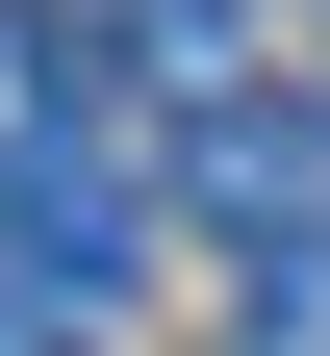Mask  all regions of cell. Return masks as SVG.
I'll return each mask as SVG.
<instances>
[{
    "instance_id": "obj_1",
    "label": "cell",
    "mask_w": 330,
    "mask_h": 356,
    "mask_svg": "<svg viewBox=\"0 0 330 356\" xmlns=\"http://www.w3.org/2000/svg\"><path fill=\"white\" fill-rule=\"evenodd\" d=\"M0 254H26V280H76V305H102L127 254H153V153H127V127L76 102V76H51L26 127H0Z\"/></svg>"
},
{
    "instance_id": "obj_2",
    "label": "cell",
    "mask_w": 330,
    "mask_h": 356,
    "mask_svg": "<svg viewBox=\"0 0 330 356\" xmlns=\"http://www.w3.org/2000/svg\"><path fill=\"white\" fill-rule=\"evenodd\" d=\"M0 356H102V305H76V280H26V254H0Z\"/></svg>"
},
{
    "instance_id": "obj_3",
    "label": "cell",
    "mask_w": 330,
    "mask_h": 356,
    "mask_svg": "<svg viewBox=\"0 0 330 356\" xmlns=\"http://www.w3.org/2000/svg\"><path fill=\"white\" fill-rule=\"evenodd\" d=\"M254 356H330V254H254Z\"/></svg>"
}]
</instances>
